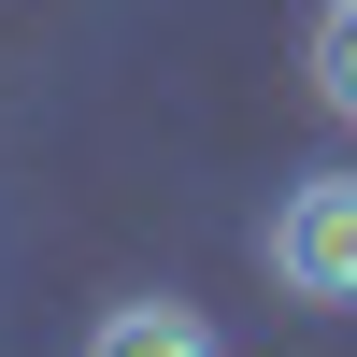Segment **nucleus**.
Listing matches in <instances>:
<instances>
[{
	"label": "nucleus",
	"mask_w": 357,
	"mask_h": 357,
	"mask_svg": "<svg viewBox=\"0 0 357 357\" xmlns=\"http://www.w3.org/2000/svg\"><path fill=\"white\" fill-rule=\"evenodd\" d=\"M257 257H272L286 301L357 314V172H301V186L272 200V229H257Z\"/></svg>",
	"instance_id": "nucleus-1"
},
{
	"label": "nucleus",
	"mask_w": 357,
	"mask_h": 357,
	"mask_svg": "<svg viewBox=\"0 0 357 357\" xmlns=\"http://www.w3.org/2000/svg\"><path fill=\"white\" fill-rule=\"evenodd\" d=\"M86 357H215V329H200L186 301H114L100 329H86Z\"/></svg>",
	"instance_id": "nucleus-2"
},
{
	"label": "nucleus",
	"mask_w": 357,
	"mask_h": 357,
	"mask_svg": "<svg viewBox=\"0 0 357 357\" xmlns=\"http://www.w3.org/2000/svg\"><path fill=\"white\" fill-rule=\"evenodd\" d=\"M301 72H314V100H329L343 129H357V0H329V15H314V43H301Z\"/></svg>",
	"instance_id": "nucleus-3"
}]
</instances>
